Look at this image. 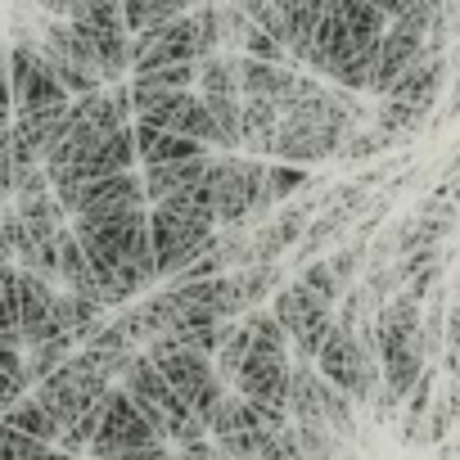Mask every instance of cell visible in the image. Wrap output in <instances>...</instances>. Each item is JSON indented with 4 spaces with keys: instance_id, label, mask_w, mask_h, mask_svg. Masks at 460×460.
Listing matches in <instances>:
<instances>
[{
    "instance_id": "6da1fadb",
    "label": "cell",
    "mask_w": 460,
    "mask_h": 460,
    "mask_svg": "<svg viewBox=\"0 0 460 460\" xmlns=\"http://www.w3.org/2000/svg\"><path fill=\"white\" fill-rule=\"evenodd\" d=\"M262 176H267V158H249V154H212L208 158V194H212L217 230L249 226L271 212V203L262 194Z\"/></svg>"
},
{
    "instance_id": "7a4b0ae2",
    "label": "cell",
    "mask_w": 460,
    "mask_h": 460,
    "mask_svg": "<svg viewBox=\"0 0 460 460\" xmlns=\"http://www.w3.org/2000/svg\"><path fill=\"white\" fill-rule=\"evenodd\" d=\"M154 366H158V375L167 379V388L208 424V415H212V406L226 397V384L217 379V370H212V361L203 357V352H194V348H181L172 334H158V339H149L145 348H140Z\"/></svg>"
},
{
    "instance_id": "3957f363",
    "label": "cell",
    "mask_w": 460,
    "mask_h": 460,
    "mask_svg": "<svg viewBox=\"0 0 460 460\" xmlns=\"http://www.w3.org/2000/svg\"><path fill=\"white\" fill-rule=\"evenodd\" d=\"M212 235H217L212 221H199L172 208H149V249H154L158 280H172L190 262H199L212 249Z\"/></svg>"
},
{
    "instance_id": "277c9868",
    "label": "cell",
    "mask_w": 460,
    "mask_h": 460,
    "mask_svg": "<svg viewBox=\"0 0 460 460\" xmlns=\"http://www.w3.org/2000/svg\"><path fill=\"white\" fill-rule=\"evenodd\" d=\"M127 86H131V122H145V127L172 131V136H190L212 149V122H208L199 91H163V86H136V82H127Z\"/></svg>"
},
{
    "instance_id": "5b68a950",
    "label": "cell",
    "mask_w": 460,
    "mask_h": 460,
    "mask_svg": "<svg viewBox=\"0 0 460 460\" xmlns=\"http://www.w3.org/2000/svg\"><path fill=\"white\" fill-rule=\"evenodd\" d=\"M271 316L289 334L294 361H316V352H321V343H325V334L334 325V307L325 298H316L303 280H285L271 294Z\"/></svg>"
},
{
    "instance_id": "8992f818",
    "label": "cell",
    "mask_w": 460,
    "mask_h": 460,
    "mask_svg": "<svg viewBox=\"0 0 460 460\" xmlns=\"http://www.w3.org/2000/svg\"><path fill=\"white\" fill-rule=\"evenodd\" d=\"M109 388H113V379H104L100 370H91V366L73 352L55 375H46V379L32 388V397H37V406L50 415V424L64 429V424H73L86 406H95ZM55 438H59V433H55Z\"/></svg>"
},
{
    "instance_id": "52a82bcc",
    "label": "cell",
    "mask_w": 460,
    "mask_h": 460,
    "mask_svg": "<svg viewBox=\"0 0 460 460\" xmlns=\"http://www.w3.org/2000/svg\"><path fill=\"white\" fill-rule=\"evenodd\" d=\"M145 442H154V429L140 420V411L131 406V397L122 393V384H113V388L104 393L100 429H95V438H91L86 456H91V460H118L122 451L145 447Z\"/></svg>"
},
{
    "instance_id": "ba28073f",
    "label": "cell",
    "mask_w": 460,
    "mask_h": 460,
    "mask_svg": "<svg viewBox=\"0 0 460 460\" xmlns=\"http://www.w3.org/2000/svg\"><path fill=\"white\" fill-rule=\"evenodd\" d=\"M5 73H10L14 113H32V109L68 104V91L55 82V73H50V64L41 59L37 46H14V50L5 55Z\"/></svg>"
},
{
    "instance_id": "9c48e42d",
    "label": "cell",
    "mask_w": 460,
    "mask_h": 460,
    "mask_svg": "<svg viewBox=\"0 0 460 460\" xmlns=\"http://www.w3.org/2000/svg\"><path fill=\"white\" fill-rule=\"evenodd\" d=\"M442 73H447L442 55H438V50H424V55H420V59H415V64L388 86L384 100L406 104V109H415V113H429L433 100H438V91H442Z\"/></svg>"
},
{
    "instance_id": "30bf717a",
    "label": "cell",
    "mask_w": 460,
    "mask_h": 460,
    "mask_svg": "<svg viewBox=\"0 0 460 460\" xmlns=\"http://www.w3.org/2000/svg\"><path fill=\"white\" fill-rule=\"evenodd\" d=\"M118 208H149L145 203V185L136 172H113V176H100V181H86L82 194H77V212H118Z\"/></svg>"
},
{
    "instance_id": "8fae6325",
    "label": "cell",
    "mask_w": 460,
    "mask_h": 460,
    "mask_svg": "<svg viewBox=\"0 0 460 460\" xmlns=\"http://www.w3.org/2000/svg\"><path fill=\"white\" fill-rule=\"evenodd\" d=\"M131 136H136V163H145V167H163V163H181V158L212 154L208 145H199V140H190V136L154 131V127H145V122H131Z\"/></svg>"
},
{
    "instance_id": "7c38bea8",
    "label": "cell",
    "mask_w": 460,
    "mask_h": 460,
    "mask_svg": "<svg viewBox=\"0 0 460 460\" xmlns=\"http://www.w3.org/2000/svg\"><path fill=\"white\" fill-rule=\"evenodd\" d=\"M208 158L212 154H199V158H181V163H163V167H145L140 185H145V203H163L167 194L176 190H190V185H203L208 181Z\"/></svg>"
},
{
    "instance_id": "4fadbf2b",
    "label": "cell",
    "mask_w": 460,
    "mask_h": 460,
    "mask_svg": "<svg viewBox=\"0 0 460 460\" xmlns=\"http://www.w3.org/2000/svg\"><path fill=\"white\" fill-rule=\"evenodd\" d=\"M77 352V343L68 339V334H59V339H50V343H37V348H28V357H23V375H28V388H37L46 375H55L68 357Z\"/></svg>"
},
{
    "instance_id": "5bb4252c",
    "label": "cell",
    "mask_w": 460,
    "mask_h": 460,
    "mask_svg": "<svg viewBox=\"0 0 460 460\" xmlns=\"http://www.w3.org/2000/svg\"><path fill=\"white\" fill-rule=\"evenodd\" d=\"M0 420H5L10 429H19V433H28V438H37V442H50V447H55V433H59V429L50 424V415L37 406V397H32V393H28V397H19V402H14L5 415H0Z\"/></svg>"
},
{
    "instance_id": "9a60e30c",
    "label": "cell",
    "mask_w": 460,
    "mask_h": 460,
    "mask_svg": "<svg viewBox=\"0 0 460 460\" xmlns=\"http://www.w3.org/2000/svg\"><path fill=\"white\" fill-rule=\"evenodd\" d=\"M312 185V172H303L298 163H267V176H262V194H267V203H285V199H294L298 190H307Z\"/></svg>"
},
{
    "instance_id": "2e32d148",
    "label": "cell",
    "mask_w": 460,
    "mask_h": 460,
    "mask_svg": "<svg viewBox=\"0 0 460 460\" xmlns=\"http://www.w3.org/2000/svg\"><path fill=\"white\" fill-rule=\"evenodd\" d=\"M194 77H199V64H163V68L131 73L136 86H163V91H194Z\"/></svg>"
},
{
    "instance_id": "e0dca14e",
    "label": "cell",
    "mask_w": 460,
    "mask_h": 460,
    "mask_svg": "<svg viewBox=\"0 0 460 460\" xmlns=\"http://www.w3.org/2000/svg\"><path fill=\"white\" fill-rule=\"evenodd\" d=\"M46 451H50V442H37L0 420V460H46Z\"/></svg>"
},
{
    "instance_id": "ac0fdd59",
    "label": "cell",
    "mask_w": 460,
    "mask_h": 460,
    "mask_svg": "<svg viewBox=\"0 0 460 460\" xmlns=\"http://www.w3.org/2000/svg\"><path fill=\"white\" fill-rule=\"evenodd\" d=\"M294 433H298V451H303V460H334L339 438H334L325 424H294Z\"/></svg>"
},
{
    "instance_id": "d6986e66",
    "label": "cell",
    "mask_w": 460,
    "mask_h": 460,
    "mask_svg": "<svg viewBox=\"0 0 460 460\" xmlns=\"http://www.w3.org/2000/svg\"><path fill=\"white\" fill-rule=\"evenodd\" d=\"M361 262H366V244H343L334 258H325V267H330V276H334V285L339 289H352V280H357V271H361Z\"/></svg>"
},
{
    "instance_id": "ffe728a7",
    "label": "cell",
    "mask_w": 460,
    "mask_h": 460,
    "mask_svg": "<svg viewBox=\"0 0 460 460\" xmlns=\"http://www.w3.org/2000/svg\"><path fill=\"white\" fill-rule=\"evenodd\" d=\"M298 280L316 294V298H325L330 307H339V298H343V289L334 285V276H330V267H325V258H312V262H303V271H298Z\"/></svg>"
},
{
    "instance_id": "44dd1931",
    "label": "cell",
    "mask_w": 460,
    "mask_h": 460,
    "mask_svg": "<svg viewBox=\"0 0 460 460\" xmlns=\"http://www.w3.org/2000/svg\"><path fill=\"white\" fill-rule=\"evenodd\" d=\"M442 357H447V370H451V379L460 384V307H451L447 316H442Z\"/></svg>"
},
{
    "instance_id": "7402d4cb",
    "label": "cell",
    "mask_w": 460,
    "mask_h": 460,
    "mask_svg": "<svg viewBox=\"0 0 460 460\" xmlns=\"http://www.w3.org/2000/svg\"><path fill=\"white\" fill-rule=\"evenodd\" d=\"M32 388H28V379H19V375H10V370H0V415H5L19 397H28Z\"/></svg>"
},
{
    "instance_id": "603a6c76",
    "label": "cell",
    "mask_w": 460,
    "mask_h": 460,
    "mask_svg": "<svg viewBox=\"0 0 460 460\" xmlns=\"http://www.w3.org/2000/svg\"><path fill=\"white\" fill-rule=\"evenodd\" d=\"M14 122V95H10V73H5V50H0V131Z\"/></svg>"
},
{
    "instance_id": "cb8c5ba5",
    "label": "cell",
    "mask_w": 460,
    "mask_h": 460,
    "mask_svg": "<svg viewBox=\"0 0 460 460\" xmlns=\"http://www.w3.org/2000/svg\"><path fill=\"white\" fill-rule=\"evenodd\" d=\"M46 460H77V456H68V451H55V447H50V451H46Z\"/></svg>"
}]
</instances>
